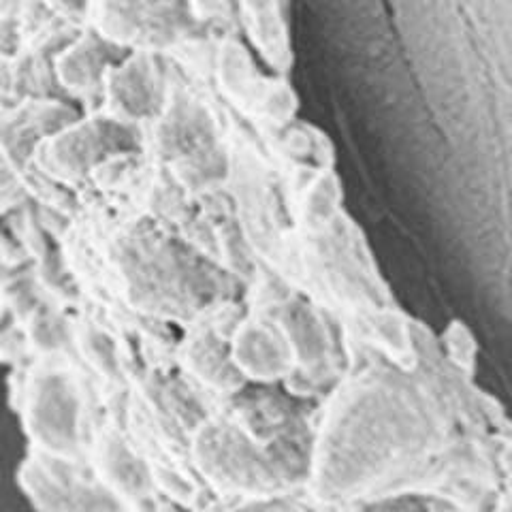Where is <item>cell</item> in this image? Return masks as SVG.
Wrapping results in <instances>:
<instances>
[{
	"mask_svg": "<svg viewBox=\"0 0 512 512\" xmlns=\"http://www.w3.org/2000/svg\"><path fill=\"white\" fill-rule=\"evenodd\" d=\"M133 146V133L126 126H118L111 122L90 124L82 131L69 133L60 139L54 148L60 163L79 173L84 167H90L96 160L107 156L109 152H120Z\"/></svg>",
	"mask_w": 512,
	"mask_h": 512,
	"instance_id": "1",
	"label": "cell"
},
{
	"mask_svg": "<svg viewBox=\"0 0 512 512\" xmlns=\"http://www.w3.org/2000/svg\"><path fill=\"white\" fill-rule=\"evenodd\" d=\"M148 62L135 60L122 67L114 79V96L118 105L131 116L152 114L158 103V82Z\"/></svg>",
	"mask_w": 512,
	"mask_h": 512,
	"instance_id": "2",
	"label": "cell"
},
{
	"mask_svg": "<svg viewBox=\"0 0 512 512\" xmlns=\"http://www.w3.org/2000/svg\"><path fill=\"white\" fill-rule=\"evenodd\" d=\"M101 45H84L73 50V54L64 62V71H67V82L75 84L77 88H86L96 82L105 67V54L101 56Z\"/></svg>",
	"mask_w": 512,
	"mask_h": 512,
	"instance_id": "3",
	"label": "cell"
}]
</instances>
